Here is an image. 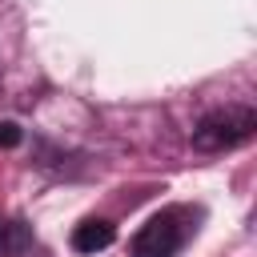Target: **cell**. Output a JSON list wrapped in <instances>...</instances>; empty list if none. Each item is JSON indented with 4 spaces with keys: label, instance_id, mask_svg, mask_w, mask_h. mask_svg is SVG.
Listing matches in <instances>:
<instances>
[{
    "label": "cell",
    "instance_id": "obj_1",
    "mask_svg": "<svg viewBox=\"0 0 257 257\" xmlns=\"http://www.w3.org/2000/svg\"><path fill=\"white\" fill-rule=\"evenodd\" d=\"M253 133H257V112L245 108V104H229L221 112H209L193 128V149H201V153H225V149L245 145Z\"/></svg>",
    "mask_w": 257,
    "mask_h": 257
},
{
    "label": "cell",
    "instance_id": "obj_2",
    "mask_svg": "<svg viewBox=\"0 0 257 257\" xmlns=\"http://www.w3.org/2000/svg\"><path fill=\"white\" fill-rule=\"evenodd\" d=\"M185 245V233L173 225V217H153L128 245L133 257H173Z\"/></svg>",
    "mask_w": 257,
    "mask_h": 257
},
{
    "label": "cell",
    "instance_id": "obj_3",
    "mask_svg": "<svg viewBox=\"0 0 257 257\" xmlns=\"http://www.w3.org/2000/svg\"><path fill=\"white\" fill-rule=\"evenodd\" d=\"M112 241H116V229H112L108 221H84V225L72 229V249H76V253H100V249H108Z\"/></svg>",
    "mask_w": 257,
    "mask_h": 257
},
{
    "label": "cell",
    "instance_id": "obj_4",
    "mask_svg": "<svg viewBox=\"0 0 257 257\" xmlns=\"http://www.w3.org/2000/svg\"><path fill=\"white\" fill-rule=\"evenodd\" d=\"M0 145H4V149H12V145H20V128H16L12 120H0Z\"/></svg>",
    "mask_w": 257,
    "mask_h": 257
},
{
    "label": "cell",
    "instance_id": "obj_5",
    "mask_svg": "<svg viewBox=\"0 0 257 257\" xmlns=\"http://www.w3.org/2000/svg\"><path fill=\"white\" fill-rule=\"evenodd\" d=\"M8 249V237H4V225H0V253Z\"/></svg>",
    "mask_w": 257,
    "mask_h": 257
}]
</instances>
